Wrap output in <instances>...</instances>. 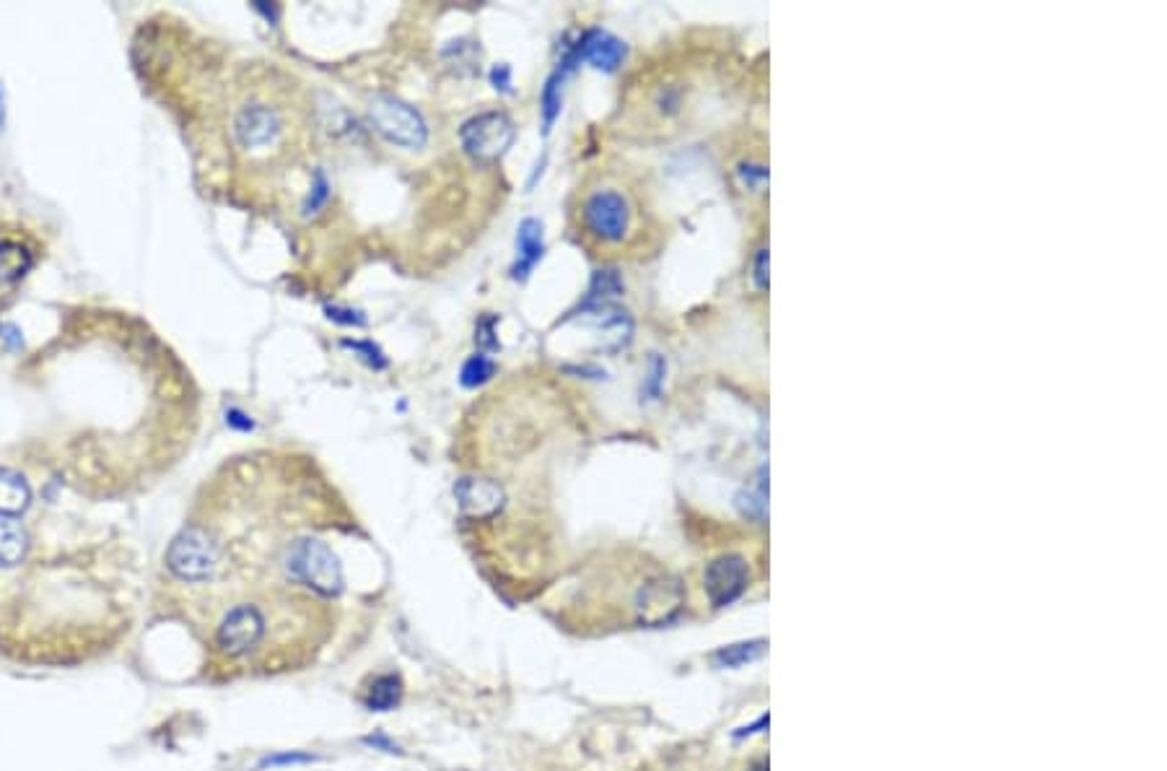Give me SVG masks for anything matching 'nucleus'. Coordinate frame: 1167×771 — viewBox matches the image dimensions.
I'll return each mask as SVG.
<instances>
[{
	"instance_id": "nucleus-8",
	"label": "nucleus",
	"mask_w": 1167,
	"mask_h": 771,
	"mask_svg": "<svg viewBox=\"0 0 1167 771\" xmlns=\"http://www.w3.org/2000/svg\"><path fill=\"white\" fill-rule=\"evenodd\" d=\"M457 507L467 520H491L504 507V489L491 478H459L455 486Z\"/></svg>"
},
{
	"instance_id": "nucleus-4",
	"label": "nucleus",
	"mask_w": 1167,
	"mask_h": 771,
	"mask_svg": "<svg viewBox=\"0 0 1167 771\" xmlns=\"http://www.w3.org/2000/svg\"><path fill=\"white\" fill-rule=\"evenodd\" d=\"M369 117L373 128L382 132L386 141L405 146V149H420L429 138L423 117L397 97H373L369 104Z\"/></svg>"
},
{
	"instance_id": "nucleus-15",
	"label": "nucleus",
	"mask_w": 1167,
	"mask_h": 771,
	"mask_svg": "<svg viewBox=\"0 0 1167 771\" xmlns=\"http://www.w3.org/2000/svg\"><path fill=\"white\" fill-rule=\"evenodd\" d=\"M29 538L16 517H0V567H16L26 556Z\"/></svg>"
},
{
	"instance_id": "nucleus-9",
	"label": "nucleus",
	"mask_w": 1167,
	"mask_h": 771,
	"mask_svg": "<svg viewBox=\"0 0 1167 771\" xmlns=\"http://www.w3.org/2000/svg\"><path fill=\"white\" fill-rule=\"evenodd\" d=\"M571 52H573V58H576V63L579 60H586V63L595 65L597 71L612 73L623 65L625 55H629V48H625L623 39L610 35V31L589 29V31H584L576 45H573Z\"/></svg>"
},
{
	"instance_id": "nucleus-17",
	"label": "nucleus",
	"mask_w": 1167,
	"mask_h": 771,
	"mask_svg": "<svg viewBox=\"0 0 1167 771\" xmlns=\"http://www.w3.org/2000/svg\"><path fill=\"white\" fill-rule=\"evenodd\" d=\"M769 470L760 468L758 470V478H756V489H745L743 494L737 496V507L739 511H743L745 517H750V520H758L763 522L765 520V509H769Z\"/></svg>"
},
{
	"instance_id": "nucleus-29",
	"label": "nucleus",
	"mask_w": 1167,
	"mask_h": 771,
	"mask_svg": "<svg viewBox=\"0 0 1167 771\" xmlns=\"http://www.w3.org/2000/svg\"><path fill=\"white\" fill-rule=\"evenodd\" d=\"M306 761H315L312 756H278V759H268L265 763H306Z\"/></svg>"
},
{
	"instance_id": "nucleus-20",
	"label": "nucleus",
	"mask_w": 1167,
	"mask_h": 771,
	"mask_svg": "<svg viewBox=\"0 0 1167 771\" xmlns=\"http://www.w3.org/2000/svg\"><path fill=\"white\" fill-rule=\"evenodd\" d=\"M493 371H496V364H493L485 354H475V356H470L465 362L459 380H462L465 388H478V384H483V382L491 380Z\"/></svg>"
},
{
	"instance_id": "nucleus-21",
	"label": "nucleus",
	"mask_w": 1167,
	"mask_h": 771,
	"mask_svg": "<svg viewBox=\"0 0 1167 771\" xmlns=\"http://www.w3.org/2000/svg\"><path fill=\"white\" fill-rule=\"evenodd\" d=\"M737 177L739 182H743V188L760 192L769 185V166L763 162H756V159H745V162L737 164Z\"/></svg>"
},
{
	"instance_id": "nucleus-2",
	"label": "nucleus",
	"mask_w": 1167,
	"mask_h": 771,
	"mask_svg": "<svg viewBox=\"0 0 1167 771\" xmlns=\"http://www.w3.org/2000/svg\"><path fill=\"white\" fill-rule=\"evenodd\" d=\"M289 577L296 584H304L312 593L322 597H338L343 593V567L332 548L315 538L293 543L286 561Z\"/></svg>"
},
{
	"instance_id": "nucleus-19",
	"label": "nucleus",
	"mask_w": 1167,
	"mask_h": 771,
	"mask_svg": "<svg viewBox=\"0 0 1167 771\" xmlns=\"http://www.w3.org/2000/svg\"><path fill=\"white\" fill-rule=\"evenodd\" d=\"M623 294V281H620L618 270H597L595 278H592L589 283V296H586V304H607V299H616Z\"/></svg>"
},
{
	"instance_id": "nucleus-27",
	"label": "nucleus",
	"mask_w": 1167,
	"mask_h": 771,
	"mask_svg": "<svg viewBox=\"0 0 1167 771\" xmlns=\"http://www.w3.org/2000/svg\"><path fill=\"white\" fill-rule=\"evenodd\" d=\"M0 338H3L11 349H18V345H22V336H18V330L13 328V325H0Z\"/></svg>"
},
{
	"instance_id": "nucleus-25",
	"label": "nucleus",
	"mask_w": 1167,
	"mask_h": 771,
	"mask_svg": "<svg viewBox=\"0 0 1167 771\" xmlns=\"http://www.w3.org/2000/svg\"><path fill=\"white\" fill-rule=\"evenodd\" d=\"M327 315H330V320L343 323V325H356V328H361V325H366V317L361 315V312H356V309L327 307Z\"/></svg>"
},
{
	"instance_id": "nucleus-31",
	"label": "nucleus",
	"mask_w": 1167,
	"mask_h": 771,
	"mask_svg": "<svg viewBox=\"0 0 1167 771\" xmlns=\"http://www.w3.org/2000/svg\"><path fill=\"white\" fill-rule=\"evenodd\" d=\"M0 123H3V89H0Z\"/></svg>"
},
{
	"instance_id": "nucleus-12",
	"label": "nucleus",
	"mask_w": 1167,
	"mask_h": 771,
	"mask_svg": "<svg viewBox=\"0 0 1167 771\" xmlns=\"http://www.w3.org/2000/svg\"><path fill=\"white\" fill-rule=\"evenodd\" d=\"M543 224H540L537 218H524V222L519 224L517 263H513L511 276L517 278V281H524V278L532 274V268L543 261Z\"/></svg>"
},
{
	"instance_id": "nucleus-10",
	"label": "nucleus",
	"mask_w": 1167,
	"mask_h": 771,
	"mask_svg": "<svg viewBox=\"0 0 1167 771\" xmlns=\"http://www.w3.org/2000/svg\"><path fill=\"white\" fill-rule=\"evenodd\" d=\"M233 130H237V141L244 149H268L280 132V117L276 115V110L265 108V104H252V108L239 112Z\"/></svg>"
},
{
	"instance_id": "nucleus-26",
	"label": "nucleus",
	"mask_w": 1167,
	"mask_h": 771,
	"mask_svg": "<svg viewBox=\"0 0 1167 771\" xmlns=\"http://www.w3.org/2000/svg\"><path fill=\"white\" fill-rule=\"evenodd\" d=\"M226 421H229L233 429H242V431H250V429H252V421H250V418H246L244 414H239L237 408H231L229 414H226Z\"/></svg>"
},
{
	"instance_id": "nucleus-14",
	"label": "nucleus",
	"mask_w": 1167,
	"mask_h": 771,
	"mask_svg": "<svg viewBox=\"0 0 1167 771\" xmlns=\"http://www.w3.org/2000/svg\"><path fill=\"white\" fill-rule=\"evenodd\" d=\"M403 702V681L395 673L377 675L364 694V704L371 712H390Z\"/></svg>"
},
{
	"instance_id": "nucleus-23",
	"label": "nucleus",
	"mask_w": 1167,
	"mask_h": 771,
	"mask_svg": "<svg viewBox=\"0 0 1167 771\" xmlns=\"http://www.w3.org/2000/svg\"><path fill=\"white\" fill-rule=\"evenodd\" d=\"M343 345H345V349L356 351V354H364L366 362H369V367H373V369H384L386 367L384 354L373 343H369V341H343Z\"/></svg>"
},
{
	"instance_id": "nucleus-11",
	"label": "nucleus",
	"mask_w": 1167,
	"mask_h": 771,
	"mask_svg": "<svg viewBox=\"0 0 1167 771\" xmlns=\"http://www.w3.org/2000/svg\"><path fill=\"white\" fill-rule=\"evenodd\" d=\"M680 603H683V595H680L677 584L667 582V580H657V582H649L642 590V595H638V601H636V608L644 623H664L677 614Z\"/></svg>"
},
{
	"instance_id": "nucleus-13",
	"label": "nucleus",
	"mask_w": 1167,
	"mask_h": 771,
	"mask_svg": "<svg viewBox=\"0 0 1167 771\" xmlns=\"http://www.w3.org/2000/svg\"><path fill=\"white\" fill-rule=\"evenodd\" d=\"M31 502L29 483L13 470H0V517H18Z\"/></svg>"
},
{
	"instance_id": "nucleus-16",
	"label": "nucleus",
	"mask_w": 1167,
	"mask_h": 771,
	"mask_svg": "<svg viewBox=\"0 0 1167 771\" xmlns=\"http://www.w3.org/2000/svg\"><path fill=\"white\" fill-rule=\"evenodd\" d=\"M31 268V252L24 244L3 239L0 242V283H13Z\"/></svg>"
},
{
	"instance_id": "nucleus-6",
	"label": "nucleus",
	"mask_w": 1167,
	"mask_h": 771,
	"mask_svg": "<svg viewBox=\"0 0 1167 771\" xmlns=\"http://www.w3.org/2000/svg\"><path fill=\"white\" fill-rule=\"evenodd\" d=\"M263 640L265 616L259 614L257 606H250V603L233 606L216 627V647L221 649V655L231 657V660L250 655L252 649L259 647Z\"/></svg>"
},
{
	"instance_id": "nucleus-7",
	"label": "nucleus",
	"mask_w": 1167,
	"mask_h": 771,
	"mask_svg": "<svg viewBox=\"0 0 1167 771\" xmlns=\"http://www.w3.org/2000/svg\"><path fill=\"white\" fill-rule=\"evenodd\" d=\"M706 595H709L713 608H724L735 603L750 584V567L739 554L719 556L706 567L703 574Z\"/></svg>"
},
{
	"instance_id": "nucleus-30",
	"label": "nucleus",
	"mask_w": 1167,
	"mask_h": 771,
	"mask_svg": "<svg viewBox=\"0 0 1167 771\" xmlns=\"http://www.w3.org/2000/svg\"><path fill=\"white\" fill-rule=\"evenodd\" d=\"M750 771H769V763H765V761H758L756 767H752Z\"/></svg>"
},
{
	"instance_id": "nucleus-24",
	"label": "nucleus",
	"mask_w": 1167,
	"mask_h": 771,
	"mask_svg": "<svg viewBox=\"0 0 1167 771\" xmlns=\"http://www.w3.org/2000/svg\"><path fill=\"white\" fill-rule=\"evenodd\" d=\"M752 281L760 291H769V248H760L756 252V261H752Z\"/></svg>"
},
{
	"instance_id": "nucleus-22",
	"label": "nucleus",
	"mask_w": 1167,
	"mask_h": 771,
	"mask_svg": "<svg viewBox=\"0 0 1167 771\" xmlns=\"http://www.w3.org/2000/svg\"><path fill=\"white\" fill-rule=\"evenodd\" d=\"M664 371H667V362L662 356H654L651 358V371H649V380H646L642 395L649 397V401H654V397L662 392V382H664Z\"/></svg>"
},
{
	"instance_id": "nucleus-28",
	"label": "nucleus",
	"mask_w": 1167,
	"mask_h": 771,
	"mask_svg": "<svg viewBox=\"0 0 1167 771\" xmlns=\"http://www.w3.org/2000/svg\"><path fill=\"white\" fill-rule=\"evenodd\" d=\"M493 84H496V89L502 91H509V68L506 65H498V68H493Z\"/></svg>"
},
{
	"instance_id": "nucleus-18",
	"label": "nucleus",
	"mask_w": 1167,
	"mask_h": 771,
	"mask_svg": "<svg viewBox=\"0 0 1167 771\" xmlns=\"http://www.w3.org/2000/svg\"><path fill=\"white\" fill-rule=\"evenodd\" d=\"M763 655H765V642L756 640V642L732 644V647H722L719 653H713V662H716L719 668H743V665L747 662L760 660Z\"/></svg>"
},
{
	"instance_id": "nucleus-1",
	"label": "nucleus",
	"mask_w": 1167,
	"mask_h": 771,
	"mask_svg": "<svg viewBox=\"0 0 1167 771\" xmlns=\"http://www.w3.org/2000/svg\"><path fill=\"white\" fill-rule=\"evenodd\" d=\"M582 222L586 235L607 248H618L633 237L636 229V205L629 192L618 188L592 190L582 203Z\"/></svg>"
},
{
	"instance_id": "nucleus-5",
	"label": "nucleus",
	"mask_w": 1167,
	"mask_h": 771,
	"mask_svg": "<svg viewBox=\"0 0 1167 771\" xmlns=\"http://www.w3.org/2000/svg\"><path fill=\"white\" fill-rule=\"evenodd\" d=\"M459 141L478 162H496L513 143V123L506 112H480L462 125Z\"/></svg>"
},
{
	"instance_id": "nucleus-3",
	"label": "nucleus",
	"mask_w": 1167,
	"mask_h": 771,
	"mask_svg": "<svg viewBox=\"0 0 1167 771\" xmlns=\"http://www.w3.org/2000/svg\"><path fill=\"white\" fill-rule=\"evenodd\" d=\"M218 564H221V551L203 528H185L166 551V567L182 582L211 580Z\"/></svg>"
}]
</instances>
